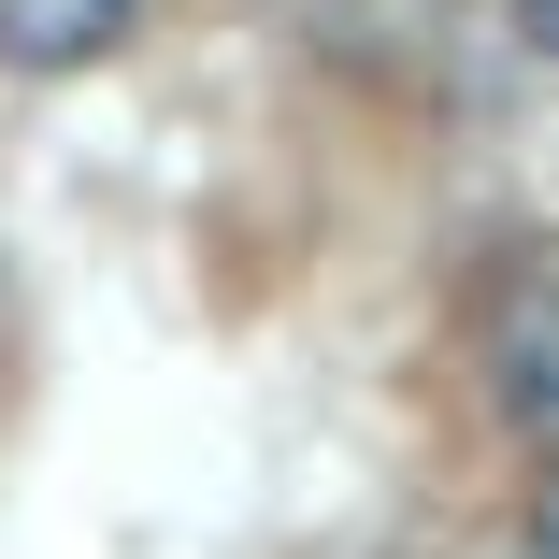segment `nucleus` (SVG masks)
I'll return each instance as SVG.
<instances>
[{"label":"nucleus","mask_w":559,"mask_h":559,"mask_svg":"<svg viewBox=\"0 0 559 559\" xmlns=\"http://www.w3.org/2000/svg\"><path fill=\"white\" fill-rule=\"evenodd\" d=\"M130 44V0H0V58L15 72H86Z\"/></svg>","instance_id":"nucleus-1"},{"label":"nucleus","mask_w":559,"mask_h":559,"mask_svg":"<svg viewBox=\"0 0 559 559\" xmlns=\"http://www.w3.org/2000/svg\"><path fill=\"white\" fill-rule=\"evenodd\" d=\"M516 531H531V559H559V460H545V488H531V516H516Z\"/></svg>","instance_id":"nucleus-3"},{"label":"nucleus","mask_w":559,"mask_h":559,"mask_svg":"<svg viewBox=\"0 0 559 559\" xmlns=\"http://www.w3.org/2000/svg\"><path fill=\"white\" fill-rule=\"evenodd\" d=\"M516 44H531V58H559V0H516Z\"/></svg>","instance_id":"nucleus-4"},{"label":"nucleus","mask_w":559,"mask_h":559,"mask_svg":"<svg viewBox=\"0 0 559 559\" xmlns=\"http://www.w3.org/2000/svg\"><path fill=\"white\" fill-rule=\"evenodd\" d=\"M502 416L559 460V301H516L502 316Z\"/></svg>","instance_id":"nucleus-2"}]
</instances>
